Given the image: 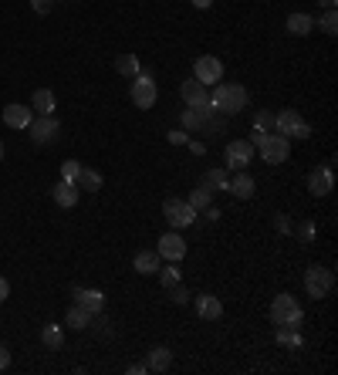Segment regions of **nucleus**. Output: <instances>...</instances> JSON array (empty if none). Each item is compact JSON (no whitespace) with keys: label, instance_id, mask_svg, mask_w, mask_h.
Segmentation results:
<instances>
[{"label":"nucleus","instance_id":"f257e3e1","mask_svg":"<svg viewBox=\"0 0 338 375\" xmlns=\"http://www.w3.org/2000/svg\"><path fill=\"white\" fill-rule=\"evenodd\" d=\"M247 102H251V95H247L244 84H223V82L213 84L210 105L220 115H227V119H230V115H240V112L247 109Z\"/></svg>","mask_w":338,"mask_h":375},{"label":"nucleus","instance_id":"f03ea898","mask_svg":"<svg viewBox=\"0 0 338 375\" xmlns=\"http://www.w3.org/2000/svg\"><path fill=\"white\" fill-rule=\"evenodd\" d=\"M254 149L264 156V163L281 166V163L288 159V152H291V139H288V135H281V132H264V135H260V142H257Z\"/></svg>","mask_w":338,"mask_h":375},{"label":"nucleus","instance_id":"7ed1b4c3","mask_svg":"<svg viewBox=\"0 0 338 375\" xmlns=\"http://www.w3.org/2000/svg\"><path fill=\"white\" fill-rule=\"evenodd\" d=\"M301 318H304V308H301V301H297L295 294H278L274 297V304H271V321L281 328V325H301Z\"/></svg>","mask_w":338,"mask_h":375},{"label":"nucleus","instance_id":"20e7f679","mask_svg":"<svg viewBox=\"0 0 338 375\" xmlns=\"http://www.w3.org/2000/svg\"><path fill=\"white\" fill-rule=\"evenodd\" d=\"M335 288V274L328 271V267H322V264H311L308 271H304V291L308 297H315V301H322V297H328Z\"/></svg>","mask_w":338,"mask_h":375},{"label":"nucleus","instance_id":"39448f33","mask_svg":"<svg viewBox=\"0 0 338 375\" xmlns=\"http://www.w3.org/2000/svg\"><path fill=\"white\" fill-rule=\"evenodd\" d=\"M128 95H132V105H135V109H153L156 98H159V84H156V78H149V75L139 71V75L132 78Z\"/></svg>","mask_w":338,"mask_h":375},{"label":"nucleus","instance_id":"423d86ee","mask_svg":"<svg viewBox=\"0 0 338 375\" xmlns=\"http://www.w3.org/2000/svg\"><path fill=\"white\" fill-rule=\"evenodd\" d=\"M274 132L291 135V139H308V135H311V125L304 122L295 109H284V112H278V115H274Z\"/></svg>","mask_w":338,"mask_h":375},{"label":"nucleus","instance_id":"0eeeda50","mask_svg":"<svg viewBox=\"0 0 338 375\" xmlns=\"http://www.w3.org/2000/svg\"><path fill=\"white\" fill-rule=\"evenodd\" d=\"M163 216H166V223L172 227V230H183V227H190V223L196 220V209L190 207L186 200L169 196L166 203H163Z\"/></svg>","mask_w":338,"mask_h":375},{"label":"nucleus","instance_id":"6e6552de","mask_svg":"<svg viewBox=\"0 0 338 375\" xmlns=\"http://www.w3.org/2000/svg\"><path fill=\"white\" fill-rule=\"evenodd\" d=\"M27 132H31V142L34 146H51L58 139V132H61V122L54 115H34L31 125H27Z\"/></svg>","mask_w":338,"mask_h":375},{"label":"nucleus","instance_id":"1a4fd4ad","mask_svg":"<svg viewBox=\"0 0 338 375\" xmlns=\"http://www.w3.org/2000/svg\"><path fill=\"white\" fill-rule=\"evenodd\" d=\"M193 78H196V82H203L207 88L216 84L220 78H223V61H220V58H213V54L196 58V61H193Z\"/></svg>","mask_w":338,"mask_h":375},{"label":"nucleus","instance_id":"9d476101","mask_svg":"<svg viewBox=\"0 0 338 375\" xmlns=\"http://www.w3.org/2000/svg\"><path fill=\"white\" fill-rule=\"evenodd\" d=\"M254 149L251 146V139H234L230 146H227V152H223V159H227V166L230 169H247L251 166V159H254Z\"/></svg>","mask_w":338,"mask_h":375},{"label":"nucleus","instance_id":"9b49d317","mask_svg":"<svg viewBox=\"0 0 338 375\" xmlns=\"http://www.w3.org/2000/svg\"><path fill=\"white\" fill-rule=\"evenodd\" d=\"M156 253H159L163 260H172V264H176V260H183V257H186V240H183L176 230H169V234H163V237H159V247H156Z\"/></svg>","mask_w":338,"mask_h":375},{"label":"nucleus","instance_id":"f8f14e48","mask_svg":"<svg viewBox=\"0 0 338 375\" xmlns=\"http://www.w3.org/2000/svg\"><path fill=\"white\" fill-rule=\"evenodd\" d=\"M308 190H311V196H328V193L335 190V176H332V166L311 169V176H308Z\"/></svg>","mask_w":338,"mask_h":375},{"label":"nucleus","instance_id":"ddd939ff","mask_svg":"<svg viewBox=\"0 0 338 375\" xmlns=\"http://www.w3.org/2000/svg\"><path fill=\"white\" fill-rule=\"evenodd\" d=\"M227 193L234 196V200H251L254 196V176L247 169H234V176H230V183H227Z\"/></svg>","mask_w":338,"mask_h":375},{"label":"nucleus","instance_id":"4468645a","mask_svg":"<svg viewBox=\"0 0 338 375\" xmlns=\"http://www.w3.org/2000/svg\"><path fill=\"white\" fill-rule=\"evenodd\" d=\"M31 119H34V109H31V105L10 102V105L3 109V125H10V128H27Z\"/></svg>","mask_w":338,"mask_h":375},{"label":"nucleus","instance_id":"2eb2a0df","mask_svg":"<svg viewBox=\"0 0 338 375\" xmlns=\"http://www.w3.org/2000/svg\"><path fill=\"white\" fill-rule=\"evenodd\" d=\"M179 95H183V102H186V105H207V102H210L207 84L196 82V78H190V82L179 84Z\"/></svg>","mask_w":338,"mask_h":375},{"label":"nucleus","instance_id":"dca6fc26","mask_svg":"<svg viewBox=\"0 0 338 375\" xmlns=\"http://www.w3.org/2000/svg\"><path fill=\"white\" fill-rule=\"evenodd\" d=\"M78 196H82V190H78L75 183H65V179H61V183L51 190V200H54L61 209H71L75 203H78Z\"/></svg>","mask_w":338,"mask_h":375},{"label":"nucleus","instance_id":"f3484780","mask_svg":"<svg viewBox=\"0 0 338 375\" xmlns=\"http://www.w3.org/2000/svg\"><path fill=\"white\" fill-rule=\"evenodd\" d=\"M196 315H200V318H203V321H216V318H220V315H223V304H220V297H216V294H200V297H196Z\"/></svg>","mask_w":338,"mask_h":375},{"label":"nucleus","instance_id":"a211bd4d","mask_svg":"<svg viewBox=\"0 0 338 375\" xmlns=\"http://www.w3.org/2000/svg\"><path fill=\"white\" fill-rule=\"evenodd\" d=\"M31 109H34V115H54V109H58L54 91H51V88H38V91L31 95Z\"/></svg>","mask_w":338,"mask_h":375},{"label":"nucleus","instance_id":"6ab92c4d","mask_svg":"<svg viewBox=\"0 0 338 375\" xmlns=\"http://www.w3.org/2000/svg\"><path fill=\"white\" fill-rule=\"evenodd\" d=\"M159 264H163V257H159L156 250H139V253H135V260H132L135 274H156V271H159Z\"/></svg>","mask_w":338,"mask_h":375},{"label":"nucleus","instance_id":"aec40b11","mask_svg":"<svg viewBox=\"0 0 338 375\" xmlns=\"http://www.w3.org/2000/svg\"><path fill=\"white\" fill-rule=\"evenodd\" d=\"M311 31H315V17H311V14L295 10V14L288 17V34H295V38H308Z\"/></svg>","mask_w":338,"mask_h":375},{"label":"nucleus","instance_id":"412c9836","mask_svg":"<svg viewBox=\"0 0 338 375\" xmlns=\"http://www.w3.org/2000/svg\"><path fill=\"white\" fill-rule=\"evenodd\" d=\"M91 315H95V311H88L84 304H78V301H75V304L68 308V315H65V325H71L75 332H88V321H91Z\"/></svg>","mask_w":338,"mask_h":375},{"label":"nucleus","instance_id":"4be33fe9","mask_svg":"<svg viewBox=\"0 0 338 375\" xmlns=\"http://www.w3.org/2000/svg\"><path fill=\"white\" fill-rule=\"evenodd\" d=\"M149 372H169L172 369V352H169L166 345H156L153 352H149Z\"/></svg>","mask_w":338,"mask_h":375},{"label":"nucleus","instance_id":"5701e85b","mask_svg":"<svg viewBox=\"0 0 338 375\" xmlns=\"http://www.w3.org/2000/svg\"><path fill=\"white\" fill-rule=\"evenodd\" d=\"M71 294H75V301L84 304L88 311H95V315H102V311H105V294H102V291H84V288H75Z\"/></svg>","mask_w":338,"mask_h":375},{"label":"nucleus","instance_id":"b1692460","mask_svg":"<svg viewBox=\"0 0 338 375\" xmlns=\"http://www.w3.org/2000/svg\"><path fill=\"white\" fill-rule=\"evenodd\" d=\"M75 186H78V190H88V193H98V190H102V172L91 169V166H82L78 179H75Z\"/></svg>","mask_w":338,"mask_h":375},{"label":"nucleus","instance_id":"393cba45","mask_svg":"<svg viewBox=\"0 0 338 375\" xmlns=\"http://www.w3.org/2000/svg\"><path fill=\"white\" fill-rule=\"evenodd\" d=\"M115 71H119L122 78L132 82V78L142 71V65H139V58H135V54H119V58H115Z\"/></svg>","mask_w":338,"mask_h":375},{"label":"nucleus","instance_id":"a878e982","mask_svg":"<svg viewBox=\"0 0 338 375\" xmlns=\"http://www.w3.org/2000/svg\"><path fill=\"white\" fill-rule=\"evenodd\" d=\"M186 203L196 209V213H200V209H207V207H213V190H207V186L200 183V186L190 193V200H186Z\"/></svg>","mask_w":338,"mask_h":375},{"label":"nucleus","instance_id":"bb28decb","mask_svg":"<svg viewBox=\"0 0 338 375\" xmlns=\"http://www.w3.org/2000/svg\"><path fill=\"white\" fill-rule=\"evenodd\" d=\"M227 183H230V172H227V169H210V172L203 176V186H207V190H213V193L227 190Z\"/></svg>","mask_w":338,"mask_h":375},{"label":"nucleus","instance_id":"cd10ccee","mask_svg":"<svg viewBox=\"0 0 338 375\" xmlns=\"http://www.w3.org/2000/svg\"><path fill=\"white\" fill-rule=\"evenodd\" d=\"M41 341L47 348H61V345H65V328H61V325H44Z\"/></svg>","mask_w":338,"mask_h":375},{"label":"nucleus","instance_id":"c85d7f7f","mask_svg":"<svg viewBox=\"0 0 338 375\" xmlns=\"http://www.w3.org/2000/svg\"><path fill=\"white\" fill-rule=\"evenodd\" d=\"M291 230L297 234V240H301V244H315V237H318V227H315L311 220H301V223L291 227Z\"/></svg>","mask_w":338,"mask_h":375},{"label":"nucleus","instance_id":"c756f323","mask_svg":"<svg viewBox=\"0 0 338 375\" xmlns=\"http://www.w3.org/2000/svg\"><path fill=\"white\" fill-rule=\"evenodd\" d=\"M278 345H291V348H297V345H301L297 325H281V328H278Z\"/></svg>","mask_w":338,"mask_h":375},{"label":"nucleus","instance_id":"7c9ffc66","mask_svg":"<svg viewBox=\"0 0 338 375\" xmlns=\"http://www.w3.org/2000/svg\"><path fill=\"white\" fill-rule=\"evenodd\" d=\"M315 27H322L328 38H335V34H338V14H335V10H325V17H322V21H315Z\"/></svg>","mask_w":338,"mask_h":375},{"label":"nucleus","instance_id":"2f4dec72","mask_svg":"<svg viewBox=\"0 0 338 375\" xmlns=\"http://www.w3.org/2000/svg\"><path fill=\"white\" fill-rule=\"evenodd\" d=\"M254 132H274V112L260 109V112L254 115Z\"/></svg>","mask_w":338,"mask_h":375},{"label":"nucleus","instance_id":"473e14b6","mask_svg":"<svg viewBox=\"0 0 338 375\" xmlns=\"http://www.w3.org/2000/svg\"><path fill=\"white\" fill-rule=\"evenodd\" d=\"M78 172H82V163H78V159L61 163V179H65V183H75V179H78Z\"/></svg>","mask_w":338,"mask_h":375},{"label":"nucleus","instance_id":"72a5a7b5","mask_svg":"<svg viewBox=\"0 0 338 375\" xmlns=\"http://www.w3.org/2000/svg\"><path fill=\"white\" fill-rule=\"evenodd\" d=\"M166 291H169V301H172V304H186V301H190V291H186V284H179V281H176L172 288H166Z\"/></svg>","mask_w":338,"mask_h":375},{"label":"nucleus","instance_id":"f704fd0d","mask_svg":"<svg viewBox=\"0 0 338 375\" xmlns=\"http://www.w3.org/2000/svg\"><path fill=\"white\" fill-rule=\"evenodd\" d=\"M176 281H179V271L176 267H159V284L163 288H172Z\"/></svg>","mask_w":338,"mask_h":375},{"label":"nucleus","instance_id":"c9c22d12","mask_svg":"<svg viewBox=\"0 0 338 375\" xmlns=\"http://www.w3.org/2000/svg\"><path fill=\"white\" fill-rule=\"evenodd\" d=\"M274 227H278V234H291V220L284 213H274Z\"/></svg>","mask_w":338,"mask_h":375},{"label":"nucleus","instance_id":"e433bc0d","mask_svg":"<svg viewBox=\"0 0 338 375\" xmlns=\"http://www.w3.org/2000/svg\"><path fill=\"white\" fill-rule=\"evenodd\" d=\"M31 7H34V14H51V7H54V0H31Z\"/></svg>","mask_w":338,"mask_h":375},{"label":"nucleus","instance_id":"4c0bfd02","mask_svg":"<svg viewBox=\"0 0 338 375\" xmlns=\"http://www.w3.org/2000/svg\"><path fill=\"white\" fill-rule=\"evenodd\" d=\"M169 142H172V146H183V142H190V135H186L183 128H176V132H169Z\"/></svg>","mask_w":338,"mask_h":375},{"label":"nucleus","instance_id":"58836bf2","mask_svg":"<svg viewBox=\"0 0 338 375\" xmlns=\"http://www.w3.org/2000/svg\"><path fill=\"white\" fill-rule=\"evenodd\" d=\"M3 369H10V348L7 345H0V372Z\"/></svg>","mask_w":338,"mask_h":375},{"label":"nucleus","instance_id":"ea45409f","mask_svg":"<svg viewBox=\"0 0 338 375\" xmlns=\"http://www.w3.org/2000/svg\"><path fill=\"white\" fill-rule=\"evenodd\" d=\"M7 297H10V284L0 277V301H7Z\"/></svg>","mask_w":338,"mask_h":375},{"label":"nucleus","instance_id":"a19ab883","mask_svg":"<svg viewBox=\"0 0 338 375\" xmlns=\"http://www.w3.org/2000/svg\"><path fill=\"white\" fill-rule=\"evenodd\" d=\"M190 149H193L196 156H203V152H207V142H190Z\"/></svg>","mask_w":338,"mask_h":375},{"label":"nucleus","instance_id":"79ce46f5","mask_svg":"<svg viewBox=\"0 0 338 375\" xmlns=\"http://www.w3.org/2000/svg\"><path fill=\"white\" fill-rule=\"evenodd\" d=\"M128 372H132V375H146V372H149V365H128Z\"/></svg>","mask_w":338,"mask_h":375},{"label":"nucleus","instance_id":"37998d69","mask_svg":"<svg viewBox=\"0 0 338 375\" xmlns=\"http://www.w3.org/2000/svg\"><path fill=\"white\" fill-rule=\"evenodd\" d=\"M210 3H213V0H193V7H200V10H207Z\"/></svg>","mask_w":338,"mask_h":375},{"label":"nucleus","instance_id":"c03bdc74","mask_svg":"<svg viewBox=\"0 0 338 375\" xmlns=\"http://www.w3.org/2000/svg\"><path fill=\"white\" fill-rule=\"evenodd\" d=\"M322 3H325V10H335V3H338V0H322Z\"/></svg>","mask_w":338,"mask_h":375},{"label":"nucleus","instance_id":"a18cd8bd","mask_svg":"<svg viewBox=\"0 0 338 375\" xmlns=\"http://www.w3.org/2000/svg\"><path fill=\"white\" fill-rule=\"evenodd\" d=\"M0 163H3V142H0Z\"/></svg>","mask_w":338,"mask_h":375}]
</instances>
